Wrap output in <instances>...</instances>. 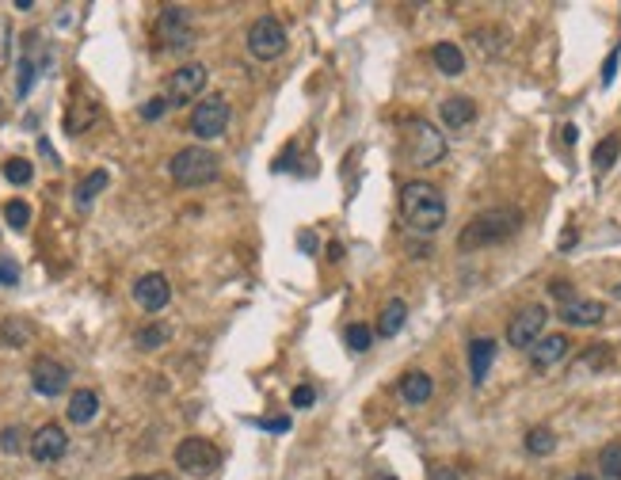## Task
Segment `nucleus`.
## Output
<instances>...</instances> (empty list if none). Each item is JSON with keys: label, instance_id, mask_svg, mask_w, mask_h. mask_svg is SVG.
<instances>
[{"label": "nucleus", "instance_id": "8", "mask_svg": "<svg viewBox=\"0 0 621 480\" xmlns=\"http://www.w3.org/2000/svg\"><path fill=\"white\" fill-rule=\"evenodd\" d=\"M218 461H221V453H218V446H213L210 438L191 435V438H183L180 446H175V465H180L183 473H191V476L213 473V469H218Z\"/></svg>", "mask_w": 621, "mask_h": 480}, {"label": "nucleus", "instance_id": "36", "mask_svg": "<svg viewBox=\"0 0 621 480\" xmlns=\"http://www.w3.org/2000/svg\"><path fill=\"white\" fill-rule=\"evenodd\" d=\"M617 58H621V50H610V58H606V66H602V84H610L617 77Z\"/></svg>", "mask_w": 621, "mask_h": 480}, {"label": "nucleus", "instance_id": "43", "mask_svg": "<svg viewBox=\"0 0 621 480\" xmlns=\"http://www.w3.org/2000/svg\"><path fill=\"white\" fill-rule=\"evenodd\" d=\"M385 480H397V476H385Z\"/></svg>", "mask_w": 621, "mask_h": 480}, {"label": "nucleus", "instance_id": "34", "mask_svg": "<svg viewBox=\"0 0 621 480\" xmlns=\"http://www.w3.org/2000/svg\"><path fill=\"white\" fill-rule=\"evenodd\" d=\"M290 400H294V408H309V404L316 400V389L313 385H298L294 393H290Z\"/></svg>", "mask_w": 621, "mask_h": 480}, {"label": "nucleus", "instance_id": "40", "mask_svg": "<svg viewBox=\"0 0 621 480\" xmlns=\"http://www.w3.org/2000/svg\"><path fill=\"white\" fill-rule=\"evenodd\" d=\"M553 294H556V298H564V301H568V294H572V290H568L564 283H553Z\"/></svg>", "mask_w": 621, "mask_h": 480}, {"label": "nucleus", "instance_id": "21", "mask_svg": "<svg viewBox=\"0 0 621 480\" xmlns=\"http://www.w3.org/2000/svg\"><path fill=\"white\" fill-rule=\"evenodd\" d=\"M431 58H435V66L439 73H446V77H458V73L465 69V54L454 43H439V46H431Z\"/></svg>", "mask_w": 621, "mask_h": 480}, {"label": "nucleus", "instance_id": "38", "mask_svg": "<svg viewBox=\"0 0 621 480\" xmlns=\"http://www.w3.org/2000/svg\"><path fill=\"white\" fill-rule=\"evenodd\" d=\"M427 480H462V476L454 473V469H435V473H431Z\"/></svg>", "mask_w": 621, "mask_h": 480}, {"label": "nucleus", "instance_id": "20", "mask_svg": "<svg viewBox=\"0 0 621 480\" xmlns=\"http://www.w3.org/2000/svg\"><path fill=\"white\" fill-rule=\"evenodd\" d=\"M404 321H408V306H404L400 298H389L385 309H382V317H377V332H382L385 339H392L404 328Z\"/></svg>", "mask_w": 621, "mask_h": 480}, {"label": "nucleus", "instance_id": "4", "mask_svg": "<svg viewBox=\"0 0 621 480\" xmlns=\"http://www.w3.org/2000/svg\"><path fill=\"white\" fill-rule=\"evenodd\" d=\"M248 54L260 61H275L286 54V27L275 16H260L248 27Z\"/></svg>", "mask_w": 621, "mask_h": 480}, {"label": "nucleus", "instance_id": "29", "mask_svg": "<svg viewBox=\"0 0 621 480\" xmlns=\"http://www.w3.org/2000/svg\"><path fill=\"white\" fill-rule=\"evenodd\" d=\"M4 221L12 225V229H27V225H31V202L12 198L8 206H4Z\"/></svg>", "mask_w": 621, "mask_h": 480}, {"label": "nucleus", "instance_id": "23", "mask_svg": "<svg viewBox=\"0 0 621 480\" xmlns=\"http://www.w3.org/2000/svg\"><path fill=\"white\" fill-rule=\"evenodd\" d=\"M617 157H621V134H610V137H602V142L594 145V157H591L594 172H610Z\"/></svg>", "mask_w": 621, "mask_h": 480}, {"label": "nucleus", "instance_id": "33", "mask_svg": "<svg viewBox=\"0 0 621 480\" xmlns=\"http://www.w3.org/2000/svg\"><path fill=\"white\" fill-rule=\"evenodd\" d=\"M164 111H168V99L157 96V99H149V104L142 107V119H145V122H157V119L164 115Z\"/></svg>", "mask_w": 621, "mask_h": 480}, {"label": "nucleus", "instance_id": "35", "mask_svg": "<svg viewBox=\"0 0 621 480\" xmlns=\"http://www.w3.org/2000/svg\"><path fill=\"white\" fill-rule=\"evenodd\" d=\"M19 283V267L12 259H0V286H16Z\"/></svg>", "mask_w": 621, "mask_h": 480}, {"label": "nucleus", "instance_id": "19", "mask_svg": "<svg viewBox=\"0 0 621 480\" xmlns=\"http://www.w3.org/2000/svg\"><path fill=\"white\" fill-rule=\"evenodd\" d=\"M99 415V397L92 393V389H77V393L69 397V420L77 427H88Z\"/></svg>", "mask_w": 621, "mask_h": 480}, {"label": "nucleus", "instance_id": "15", "mask_svg": "<svg viewBox=\"0 0 621 480\" xmlns=\"http://www.w3.org/2000/svg\"><path fill=\"white\" fill-rule=\"evenodd\" d=\"M568 336L553 332V336H541L534 347H530V362H534V370H553V366H561L568 359Z\"/></svg>", "mask_w": 621, "mask_h": 480}, {"label": "nucleus", "instance_id": "9", "mask_svg": "<svg viewBox=\"0 0 621 480\" xmlns=\"http://www.w3.org/2000/svg\"><path fill=\"white\" fill-rule=\"evenodd\" d=\"M408 134H412V142H408V157H412V164L427 168V164H439L442 157H446V142H442L439 126H431L427 119L408 122Z\"/></svg>", "mask_w": 621, "mask_h": 480}, {"label": "nucleus", "instance_id": "41", "mask_svg": "<svg viewBox=\"0 0 621 480\" xmlns=\"http://www.w3.org/2000/svg\"><path fill=\"white\" fill-rule=\"evenodd\" d=\"M126 480H168V473H149V476H126Z\"/></svg>", "mask_w": 621, "mask_h": 480}, {"label": "nucleus", "instance_id": "28", "mask_svg": "<svg viewBox=\"0 0 621 480\" xmlns=\"http://www.w3.org/2000/svg\"><path fill=\"white\" fill-rule=\"evenodd\" d=\"M599 469L606 480H621V442H610V446L599 453Z\"/></svg>", "mask_w": 621, "mask_h": 480}, {"label": "nucleus", "instance_id": "10", "mask_svg": "<svg viewBox=\"0 0 621 480\" xmlns=\"http://www.w3.org/2000/svg\"><path fill=\"white\" fill-rule=\"evenodd\" d=\"M549 321V309L545 306H523L507 324V344L511 347H534L541 339V328Z\"/></svg>", "mask_w": 621, "mask_h": 480}, {"label": "nucleus", "instance_id": "24", "mask_svg": "<svg viewBox=\"0 0 621 480\" xmlns=\"http://www.w3.org/2000/svg\"><path fill=\"white\" fill-rule=\"evenodd\" d=\"M172 339V324H164V321H153V324H145L142 332L134 336V344L142 347V351H157V347H164Z\"/></svg>", "mask_w": 621, "mask_h": 480}, {"label": "nucleus", "instance_id": "13", "mask_svg": "<svg viewBox=\"0 0 621 480\" xmlns=\"http://www.w3.org/2000/svg\"><path fill=\"white\" fill-rule=\"evenodd\" d=\"M134 301L142 306L145 313H160L164 306L172 301V286H168V279L164 275H142V279L134 283Z\"/></svg>", "mask_w": 621, "mask_h": 480}, {"label": "nucleus", "instance_id": "3", "mask_svg": "<svg viewBox=\"0 0 621 480\" xmlns=\"http://www.w3.org/2000/svg\"><path fill=\"white\" fill-rule=\"evenodd\" d=\"M218 172H221L218 153H210V149H202V145L180 149L168 164L172 183H180V187H206V183L218 180Z\"/></svg>", "mask_w": 621, "mask_h": 480}, {"label": "nucleus", "instance_id": "39", "mask_svg": "<svg viewBox=\"0 0 621 480\" xmlns=\"http://www.w3.org/2000/svg\"><path fill=\"white\" fill-rule=\"evenodd\" d=\"M301 252H316V236L313 233H301Z\"/></svg>", "mask_w": 621, "mask_h": 480}, {"label": "nucleus", "instance_id": "2", "mask_svg": "<svg viewBox=\"0 0 621 480\" xmlns=\"http://www.w3.org/2000/svg\"><path fill=\"white\" fill-rule=\"evenodd\" d=\"M400 213L404 221L412 225L415 233H439L442 225H446V198L435 183L427 180H412L400 187Z\"/></svg>", "mask_w": 621, "mask_h": 480}, {"label": "nucleus", "instance_id": "12", "mask_svg": "<svg viewBox=\"0 0 621 480\" xmlns=\"http://www.w3.org/2000/svg\"><path fill=\"white\" fill-rule=\"evenodd\" d=\"M31 385L39 397H61L69 385V370L58 359H35L31 366Z\"/></svg>", "mask_w": 621, "mask_h": 480}, {"label": "nucleus", "instance_id": "27", "mask_svg": "<svg viewBox=\"0 0 621 480\" xmlns=\"http://www.w3.org/2000/svg\"><path fill=\"white\" fill-rule=\"evenodd\" d=\"M31 175H35L31 160H23V157H8V160H4V180H8V183L27 187V183H31Z\"/></svg>", "mask_w": 621, "mask_h": 480}, {"label": "nucleus", "instance_id": "5", "mask_svg": "<svg viewBox=\"0 0 621 480\" xmlns=\"http://www.w3.org/2000/svg\"><path fill=\"white\" fill-rule=\"evenodd\" d=\"M157 43L168 50V54H187L195 46V27L187 19L183 8H164L157 19Z\"/></svg>", "mask_w": 621, "mask_h": 480}, {"label": "nucleus", "instance_id": "1", "mask_svg": "<svg viewBox=\"0 0 621 480\" xmlns=\"http://www.w3.org/2000/svg\"><path fill=\"white\" fill-rule=\"evenodd\" d=\"M518 229H523V210H515V206L480 210L477 218H469V225L462 229L458 248H462V252H477V248L503 244V240H511Z\"/></svg>", "mask_w": 621, "mask_h": 480}, {"label": "nucleus", "instance_id": "31", "mask_svg": "<svg viewBox=\"0 0 621 480\" xmlns=\"http://www.w3.org/2000/svg\"><path fill=\"white\" fill-rule=\"evenodd\" d=\"M35 77H39V66H35L31 58H23L19 61V81H16V96H31V88H35Z\"/></svg>", "mask_w": 621, "mask_h": 480}, {"label": "nucleus", "instance_id": "17", "mask_svg": "<svg viewBox=\"0 0 621 480\" xmlns=\"http://www.w3.org/2000/svg\"><path fill=\"white\" fill-rule=\"evenodd\" d=\"M439 115H442V122H446L450 130H462V126H469L477 119V104L469 96H450V99H442Z\"/></svg>", "mask_w": 621, "mask_h": 480}, {"label": "nucleus", "instance_id": "7", "mask_svg": "<svg viewBox=\"0 0 621 480\" xmlns=\"http://www.w3.org/2000/svg\"><path fill=\"white\" fill-rule=\"evenodd\" d=\"M210 73L202 61H187V66H180L168 77V92H164V99H168V107H183V104H195V96H202V88H206Z\"/></svg>", "mask_w": 621, "mask_h": 480}, {"label": "nucleus", "instance_id": "30", "mask_svg": "<svg viewBox=\"0 0 621 480\" xmlns=\"http://www.w3.org/2000/svg\"><path fill=\"white\" fill-rule=\"evenodd\" d=\"M27 446H31V438L23 435L19 423H12V427L0 431V450H4V453H19V450H27Z\"/></svg>", "mask_w": 621, "mask_h": 480}, {"label": "nucleus", "instance_id": "16", "mask_svg": "<svg viewBox=\"0 0 621 480\" xmlns=\"http://www.w3.org/2000/svg\"><path fill=\"white\" fill-rule=\"evenodd\" d=\"M492 359H496V339H473L469 344V374H473V385L488 382Z\"/></svg>", "mask_w": 621, "mask_h": 480}, {"label": "nucleus", "instance_id": "26", "mask_svg": "<svg viewBox=\"0 0 621 480\" xmlns=\"http://www.w3.org/2000/svg\"><path fill=\"white\" fill-rule=\"evenodd\" d=\"M31 339V328L27 321H19V317H8L4 324H0V344H8V347H23Z\"/></svg>", "mask_w": 621, "mask_h": 480}, {"label": "nucleus", "instance_id": "14", "mask_svg": "<svg viewBox=\"0 0 621 480\" xmlns=\"http://www.w3.org/2000/svg\"><path fill=\"white\" fill-rule=\"evenodd\" d=\"M602 317H606V306L591 298H568L561 306V321L572 328H594V324H602Z\"/></svg>", "mask_w": 621, "mask_h": 480}, {"label": "nucleus", "instance_id": "18", "mask_svg": "<svg viewBox=\"0 0 621 480\" xmlns=\"http://www.w3.org/2000/svg\"><path fill=\"white\" fill-rule=\"evenodd\" d=\"M431 393H435V382H431V374L423 370H408L400 377V397L408 404H427Z\"/></svg>", "mask_w": 621, "mask_h": 480}, {"label": "nucleus", "instance_id": "42", "mask_svg": "<svg viewBox=\"0 0 621 480\" xmlns=\"http://www.w3.org/2000/svg\"><path fill=\"white\" fill-rule=\"evenodd\" d=\"M568 480H594V476H587V473H576V476H568Z\"/></svg>", "mask_w": 621, "mask_h": 480}, {"label": "nucleus", "instance_id": "6", "mask_svg": "<svg viewBox=\"0 0 621 480\" xmlns=\"http://www.w3.org/2000/svg\"><path fill=\"white\" fill-rule=\"evenodd\" d=\"M229 99L225 96H206L198 99L195 111H191V134L202 137V142H210V137L225 134V126H229Z\"/></svg>", "mask_w": 621, "mask_h": 480}, {"label": "nucleus", "instance_id": "32", "mask_svg": "<svg viewBox=\"0 0 621 480\" xmlns=\"http://www.w3.org/2000/svg\"><path fill=\"white\" fill-rule=\"evenodd\" d=\"M370 344H374V332H370L366 324H351V328H347V347H351V351H366Z\"/></svg>", "mask_w": 621, "mask_h": 480}, {"label": "nucleus", "instance_id": "37", "mask_svg": "<svg viewBox=\"0 0 621 480\" xmlns=\"http://www.w3.org/2000/svg\"><path fill=\"white\" fill-rule=\"evenodd\" d=\"M256 427H263V431H275V435H283V431H290V420H256Z\"/></svg>", "mask_w": 621, "mask_h": 480}, {"label": "nucleus", "instance_id": "22", "mask_svg": "<svg viewBox=\"0 0 621 480\" xmlns=\"http://www.w3.org/2000/svg\"><path fill=\"white\" fill-rule=\"evenodd\" d=\"M107 183H111V172H107V168H96V172H88L84 180L77 183V195H73V198H77V206H81V210H88V206H92V198H96L99 191H104Z\"/></svg>", "mask_w": 621, "mask_h": 480}, {"label": "nucleus", "instance_id": "25", "mask_svg": "<svg viewBox=\"0 0 621 480\" xmlns=\"http://www.w3.org/2000/svg\"><path fill=\"white\" fill-rule=\"evenodd\" d=\"M526 450L534 453V458H549L556 450V435L549 427H534V431H526Z\"/></svg>", "mask_w": 621, "mask_h": 480}, {"label": "nucleus", "instance_id": "11", "mask_svg": "<svg viewBox=\"0 0 621 480\" xmlns=\"http://www.w3.org/2000/svg\"><path fill=\"white\" fill-rule=\"evenodd\" d=\"M66 450H69V435L61 431L58 423H46V427H39V431L31 435V446H27V453L39 465H54V461H61L66 458Z\"/></svg>", "mask_w": 621, "mask_h": 480}]
</instances>
